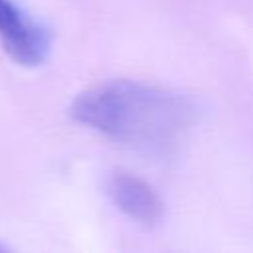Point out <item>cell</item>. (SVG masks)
I'll return each mask as SVG.
<instances>
[{"mask_svg": "<svg viewBox=\"0 0 253 253\" xmlns=\"http://www.w3.org/2000/svg\"><path fill=\"white\" fill-rule=\"evenodd\" d=\"M69 115L138 154L164 158L186 138L196 109L174 91L132 79H111L79 93Z\"/></svg>", "mask_w": 253, "mask_h": 253, "instance_id": "cell-1", "label": "cell"}, {"mask_svg": "<svg viewBox=\"0 0 253 253\" xmlns=\"http://www.w3.org/2000/svg\"><path fill=\"white\" fill-rule=\"evenodd\" d=\"M107 194L125 215L142 225H154L162 217V202L158 194L146 180L134 174H111L107 180Z\"/></svg>", "mask_w": 253, "mask_h": 253, "instance_id": "cell-3", "label": "cell"}, {"mask_svg": "<svg viewBox=\"0 0 253 253\" xmlns=\"http://www.w3.org/2000/svg\"><path fill=\"white\" fill-rule=\"evenodd\" d=\"M0 42L4 51L24 67L42 65L51 51V34L30 18L14 0H0Z\"/></svg>", "mask_w": 253, "mask_h": 253, "instance_id": "cell-2", "label": "cell"}]
</instances>
